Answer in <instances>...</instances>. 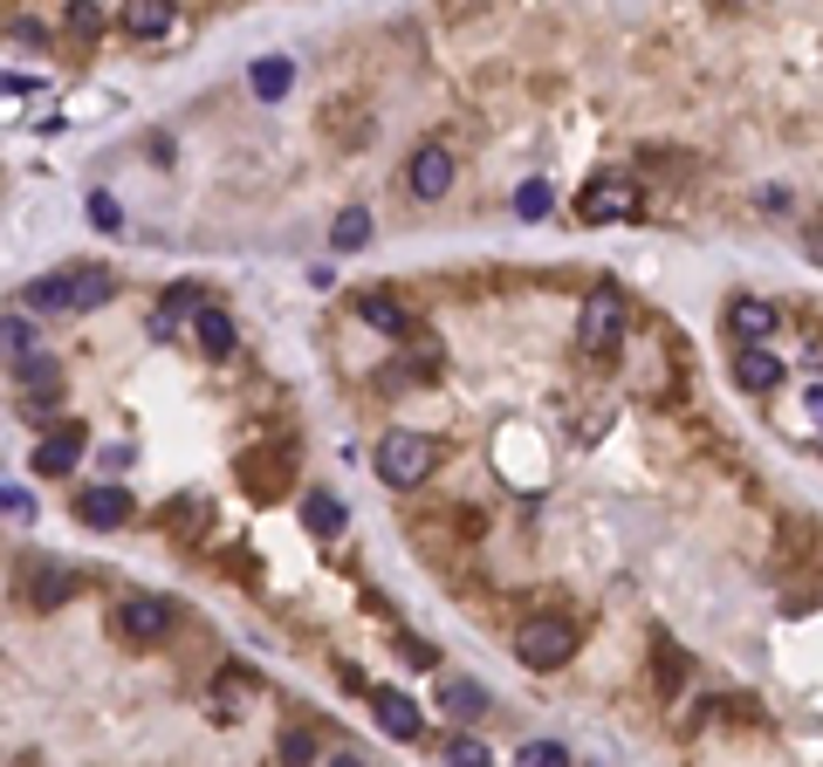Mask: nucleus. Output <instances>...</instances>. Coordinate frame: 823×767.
Returning <instances> with one entry per match:
<instances>
[{"label": "nucleus", "instance_id": "f257e3e1", "mask_svg": "<svg viewBox=\"0 0 823 767\" xmlns=\"http://www.w3.org/2000/svg\"><path fill=\"white\" fill-rule=\"evenodd\" d=\"M624 336H632V302H624L618 281H591L576 302V350L583 356H611Z\"/></svg>", "mask_w": 823, "mask_h": 767}, {"label": "nucleus", "instance_id": "f03ea898", "mask_svg": "<svg viewBox=\"0 0 823 767\" xmlns=\"http://www.w3.org/2000/svg\"><path fill=\"white\" fill-rule=\"evenodd\" d=\"M433 460H440V446L425 432H384L378 438V480L384 487H399V494H412L425 473H433Z\"/></svg>", "mask_w": 823, "mask_h": 767}, {"label": "nucleus", "instance_id": "7ed1b4c3", "mask_svg": "<svg viewBox=\"0 0 823 767\" xmlns=\"http://www.w3.org/2000/svg\"><path fill=\"white\" fill-rule=\"evenodd\" d=\"M570 652H576V624L556 617V610H542V617H529L515 630V658L529 672H556V665H570Z\"/></svg>", "mask_w": 823, "mask_h": 767}, {"label": "nucleus", "instance_id": "20e7f679", "mask_svg": "<svg viewBox=\"0 0 823 767\" xmlns=\"http://www.w3.org/2000/svg\"><path fill=\"white\" fill-rule=\"evenodd\" d=\"M639 213V179L632 172H598L591 185L576 192V220L583 226H618Z\"/></svg>", "mask_w": 823, "mask_h": 767}, {"label": "nucleus", "instance_id": "39448f33", "mask_svg": "<svg viewBox=\"0 0 823 767\" xmlns=\"http://www.w3.org/2000/svg\"><path fill=\"white\" fill-rule=\"evenodd\" d=\"M117 630H124L131 644H159L172 630V603L159 589H131L124 603H117Z\"/></svg>", "mask_w": 823, "mask_h": 767}, {"label": "nucleus", "instance_id": "423d86ee", "mask_svg": "<svg viewBox=\"0 0 823 767\" xmlns=\"http://www.w3.org/2000/svg\"><path fill=\"white\" fill-rule=\"evenodd\" d=\"M405 192L412 199H446L453 192V151L446 144H419L405 158Z\"/></svg>", "mask_w": 823, "mask_h": 767}, {"label": "nucleus", "instance_id": "0eeeda50", "mask_svg": "<svg viewBox=\"0 0 823 767\" xmlns=\"http://www.w3.org/2000/svg\"><path fill=\"white\" fill-rule=\"evenodd\" d=\"M775 302H762V295H734L727 302V330H734V350H769V336H775Z\"/></svg>", "mask_w": 823, "mask_h": 767}, {"label": "nucleus", "instance_id": "6e6552de", "mask_svg": "<svg viewBox=\"0 0 823 767\" xmlns=\"http://www.w3.org/2000/svg\"><path fill=\"white\" fill-rule=\"evenodd\" d=\"M200 309H207V289H200V281H172L165 302L144 315V330L165 343V336H179V322H200Z\"/></svg>", "mask_w": 823, "mask_h": 767}, {"label": "nucleus", "instance_id": "1a4fd4ad", "mask_svg": "<svg viewBox=\"0 0 823 767\" xmlns=\"http://www.w3.org/2000/svg\"><path fill=\"white\" fill-rule=\"evenodd\" d=\"M76 521H83V528H97V535L124 528V521H131V494L117 487V480H103V487H83V494H76Z\"/></svg>", "mask_w": 823, "mask_h": 767}, {"label": "nucleus", "instance_id": "9d476101", "mask_svg": "<svg viewBox=\"0 0 823 767\" xmlns=\"http://www.w3.org/2000/svg\"><path fill=\"white\" fill-rule=\"evenodd\" d=\"M371 713H378V726L391 740H419L425 734V713L399 693V685H371Z\"/></svg>", "mask_w": 823, "mask_h": 767}, {"label": "nucleus", "instance_id": "9b49d317", "mask_svg": "<svg viewBox=\"0 0 823 767\" xmlns=\"http://www.w3.org/2000/svg\"><path fill=\"white\" fill-rule=\"evenodd\" d=\"M358 322H371L378 336H391V343H412L419 330H412V309H399L384 289H371V295H358Z\"/></svg>", "mask_w": 823, "mask_h": 767}, {"label": "nucleus", "instance_id": "f8f14e48", "mask_svg": "<svg viewBox=\"0 0 823 767\" xmlns=\"http://www.w3.org/2000/svg\"><path fill=\"white\" fill-rule=\"evenodd\" d=\"M14 377H21V391L34 397V412H49L56 397H62V363H56V356H28V363H14Z\"/></svg>", "mask_w": 823, "mask_h": 767}, {"label": "nucleus", "instance_id": "ddd939ff", "mask_svg": "<svg viewBox=\"0 0 823 767\" xmlns=\"http://www.w3.org/2000/svg\"><path fill=\"white\" fill-rule=\"evenodd\" d=\"M782 377H790V371H782L775 350H734V384L741 391H775Z\"/></svg>", "mask_w": 823, "mask_h": 767}, {"label": "nucleus", "instance_id": "4468645a", "mask_svg": "<svg viewBox=\"0 0 823 767\" xmlns=\"http://www.w3.org/2000/svg\"><path fill=\"white\" fill-rule=\"evenodd\" d=\"M248 90H254L261 103H282V97L295 90V62H289V55H261V62L248 69Z\"/></svg>", "mask_w": 823, "mask_h": 767}, {"label": "nucleus", "instance_id": "2eb2a0df", "mask_svg": "<svg viewBox=\"0 0 823 767\" xmlns=\"http://www.w3.org/2000/svg\"><path fill=\"white\" fill-rule=\"evenodd\" d=\"M69 274V309H103L117 295V274L110 268H62Z\"/></svg>", "mask_w": 823, "mask_h": 767}, {"label": "nucleus", "instance_id": "dca6fc26", "mask_svg": "<svg viewBox=\"0 0 823 767\" xmlns=\"http://www.w3.org/2000/svg\"><path fill=\"white\" fill-rule=\"evenodd\" d=\"M343 521H350V514H343L337 494H323V487H317V494H302V528L317 535V542H337V535H343Z\"/></svg>", "mask_w": 823, "mask_h": 767}, {"label": "nucleus", "instance_id": "f3484780", "mask_svg": "<svg viewBox=\"0 0 823 767\" xmlns=\"http://www.w3.org/2000/svg\"><path fill=\"white\" fill-rule=\"evenodd\" d=\"M76 460H83V432H56V438L34 446V473H49V480L76 473Z\"/></svg>", "mask_w": 823, "mask_h": 767}, {"label": "nucleus", "instance_id": "a211bd4d", "mask_svg": "<svg viewBox=\"0 0 823 767\" xmlns=\"http://www.w3.org/2000/svg\"><path fill=\"white\" fill-rule=\"evenodd\" d=\"M172 0H131V8H117V21H124L131 34H138V42H151V34H165L172 28Z\"/></svg>", "mask_w": 823, "mask_h": 767}, {"label": "nucleus", "instance_id": "6ab92c4d", "mask_svg": "<svg viewBox=\"0 0 823 767\" xmlns=\"http://www.w3.org/2000/svg\"><path fill=\"white\" fill-rule=\"evenodd\" d=\"M192 343H200L207 356H233V315H227L220 302H207L200 322H192Z\"/></svg>", "mask_w": 823, "mask_h": 767}, {"label": "nucleus", "instance_id": "aec40b11", "mask_svg": "<svg viewBox=\"0 0 823 767\" xmlns=\"http://www.w3.org/2000/svg\"><path fill=\"white\" fill-rule=\"evenodd\" d=\"M364 240H371V213H364V206H343L337 226H330V248H337V254H358Z\"/></svg>", "mask_w": 823, "mask_h": 767}, {"label": "nucleus", "instance_id": "412c9836", "mask_svg": "<svg viewBox=\"0 0 823 767\" xmlns=\"http://www.w3.org/2000/svg\"><path fill=\"white\" fill-rule=\"evenodd\" d=\"M0 336H8V356H14V363L42 356V350H34V336H42V330H34V322H28L21 309H8V322H0Z\"/></svg>", "mask_w": 823, "mask_h": 767}, {"label": "nucleus", "instance_id": "4be33fe9", "mask_svg": "<svg viewBox=\"0 0 823 767\" xmlns=\"http://www.w3.org/2000/svg\"><path fill=\"white\" fill-rule=\"evenodd\" d=\"M248 693H254V678H248V672H227V678L213 685V719H233V706H241Z\"/></svg>", "mask_w": 823, "mask_h": 767}, {"label": "nucleus", "instance_id": "5701e85b", "mask_svg": "<svg viewBox=\"0 0 823 767\" xmlns=\"http://www.w3.org/2000/svg\"><path fill=\"white\" fill-rule=\"evenodd\" d=\"M515 767H570V747L563 740H522L515 747Z\"/></svg>", "mask_w": 823, "mask_h": 767}, {"label": "nucleus", "instance_id": "b1692460", "mask_svg": "<svg viewBox=\"0 0 823 767\" xmlns=\"http://www.w3.org/2000/svg\"><path fill=\"white\" fill-rule=\"evenodd\" d=\"M28 302H34V309H69V274H42V281H28Z\"/></svg>", "mask_w": 823, "mask_h": 767}, {"label": "nucleus", "instance_id": "393cba45", "mask_svg": "<svg viewBox=\"0 0 823 767\" xmlns=\"http://www.w3.org/2000/svg\"><path fill=\"white\" fill-rule=\"evenodd\" d=\"M165 521H172V535H192V528H207V501H200V494H179Z\"/></svg>", "mask_w": 823, "mask_h": 767}, {"label": "nucleus", "instance_id": "a878e982", "mask_svg": "<svg viewBox=\"0 0 823 767\" xmlns=\"http://www.w3.org/2000/svg\"><path fill=\"white\" fill-rule=\"evenodd\" d=\"M440 699H446V713H481V706H488V693H481L474 678H446Z\"/></svg>", "mask_w": 823, "mask_h": 767}, {"label": "nucleus", "instance_id": "bb28decb", "mask_svg": "<svg viewBox=\"0 0 823 767\" xmlns=\"http://www.w3.org/2000/svg\"><path fill=\"white\" fill-rule=\"evenodd\" d=\"M83 206H90V220H97V233H117V226H124V206H117V199L97 185L90 199H83Z\"/></svg>", "mask_w": 823, "mask_h": 767}, {"label": "nucleus", "instance_id": "cd10ccee", "mask_svg": "<svg viewBox=\"0 0 823 767\" xmlns=\"http://www.w3.org/2000/svg\"><path fill=\"white\" fill-rule=\"evenodd\" d=\"M69 589H76V576H69V569H49L42 583H34V610H56Z\"/></svg>", "mask_w": 823, "mask_h": 767}, {"label": "nucleus", "instance_id": "c85d7f7f", "mask_svg": "<svg viewBox=\"0 0 823 767\" xmlns=\"http://www.w3.org/2000/svg\"><path fill=\"white\" fill-rule=\"evenodd\" d=\"M549 199H556V192H549L542 179H529V185H515V213H522V220H542Z\"/></svg>", "mask_w": 823, "mask_h": 767}, {"label": "nucleus", "instance_id": "c756f323", "mask_svg": "<svg viewBox=\"0 0 823 767\" xmlns=\"http://www.w3.org/2000/svg\"><path fill=\"white\" fill-rule=\"evenodd\" d=\"M446 767H488V740H474V734L446 740Z\"/></svg>", "mask_w": 823, "mask_h": 767}, {"label": "nucleus", "instance_id": "7c9ffc66", "mask_svg": "<svg viewBox=\"0 0 823 767\" xmlns=\"http://www.w3.org/2000/svg\"><path fill=\"white\" fill-rule=\"evenodd\" d=\"M282 760L289 767H309V760H317V740H309L302 726H289V734H282Z\"/></svg>", "mask_w": 823, "mask_h": 767}, {"label": "nucleus", "instance_id": "2f4dec72", "mask_svg": "<svg viewBox=\"0 0 823 767\" xmlns=\"http://www.w3.org/2000/svg\"><path fill=\"white\" fill-rule=\"evenodd\" d=\"M0 507H8L14 521H34V494L21 487V480H8V487H0Z\"/></svg>", "mask_w": 823, "mask_h": 767}, {"label": "nucleus", "instance_id": "473e14b6", "mask_svg": "<svg viewBox=\"0 0 823 767\" xmlns=\"http://www.w3.org/2000/svg\"><path fill=\"white\" fill-rule=\"evenodd\" d=\"M103 21H110V14L97 8V0H76V8H69V28H76V34H97Z\"/></svg>", "mask_w": 823, "mask_h": 767}, {"label": "nucleus", "instance_id": "72a5a7b5", "mask_svg": "<svg viewBox=\"0 0 823 767\" xmlns=\"http://www.w3.org/2000/svg\"><path fill=\"white\" fill-rule=\"evenodd\" d=\"M673 685H680V652L659 637V693H673Z\"/></svg>", "mask_w": 823, "mask_h": 767}, {"label": "nucleus", "instance_id": "f704fd0d", "mask_svg": "<svg viewBox=\"0 0 823 767\" xmlns=\"http://www.w3.org/2000/svg\"><path fill=\"white\" fill-rule=\"evenodd\" d=\"M803 248H810V254L823 261V220H810V226H803Z\"/></svg>", "mask_w": 823, "mask_h": 767}, {"label": "nucleus", "instance_id": "c9c22d12", "mask_svg": "<svg viewBox=\"0 0 823 767\" xmlns=\"http://www.w3.org/2000/svg\"><path fill=\"white\" fill-rule=\"evenodd\" d=\"M803 405H810V418L823 425V384H810V391H803Z\"/></svg>", "mask_w": 823, "mask_h": 767}, {"label": "nucleus", "instance_id": "e433bc0d", "mask_svg": "<svg viewBox=\"0 0 823 767\" xmlns=\"http://www.w3.org/2000/svg\"><path fill=\"white\" fill-rule=\"evenodd\" d=\"M330 767H371V760H364V754H337Z\"/></svg>", "mask_w": 823, "mask_h": 767}]
</instances>
